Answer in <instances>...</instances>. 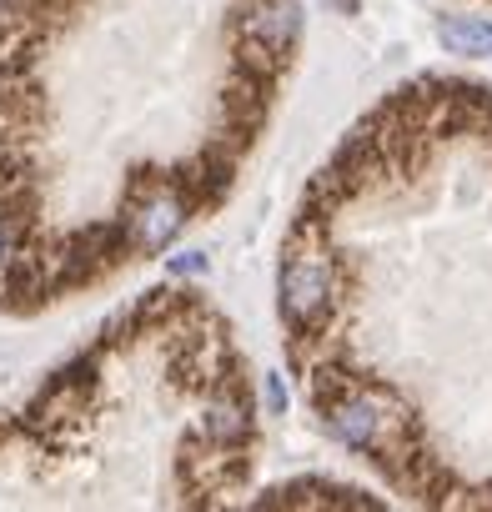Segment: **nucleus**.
Here are the masks:
<instances>
[{
	"mask_svg": "<svg viewBox=\"0 0 492 512\" xmlns=\"http://www.w3.org/2000/svg\"><path fill=\"white\" fill-rule=\"evenodd\" d=\"M437 41H442L452 56H492V21H472V16L442 21V26H437Z\"/></svg>",
	"mask_w": 492,
	"mask_h": 512,
	"instance_id": "nucleus-3",
	"label": "nucleus"
},
{
	"mask_svg": "<svg viewBox=\"0 0 492 512\" xmlns=\"http://www.w3.org/2000/svg\"><path fill=\"white\" fill-rule=\"evenodd\" d=\"M297 26H302V11H297V0H272V11L262 16V31H267V41L282 51L292 36H297Z\"/></svg>",
	"mask_w": 492,
	"mask_h": 512,
	"instance_id": "nucleus-6",
	"label": "nucleus"
},
{
	"mask_svg": "<svg viewBox=\"0 0 492 512\" xmlns=\"http://www.w3.org/2000/svg\"><path fill=\"white\" fill-rule=\"evenodd\" d=\"M327 6H332L337 16H357V0H327Z\"/></svg>",
	"mask_w": 492,
	"mask_h": 512,
	"instance_id": "nucleus-10",
	"label": "nucleus"
},
{
	"mask_svg": "<svg viewBox=\"0 0 492 512\" xmlns=\"http://www.w3.org/2000/svg\"><path fill=\"white\" fill-rule=\"evenodd\" d=\"M181 231V201L176 196H156V201H146V211L136 216V236H141V246H166L171 236Z\"/></svg>",
	"mask_w": 492,
	"mask_h": 512,
	"instance_id": "nucleus-2",
	"label": "nucleus"
},
{
	"mask_svg": "<svg viewBox=\"0 0 492 512\" xmlns=\"http://www.w3.org/2000/svg\"><path fill=\"white\" fill-rule=\"evenodd\" d=\"M267 407H272V412H277V417H282V412H287V387H282V377H277V372H272V377H267Z\"/></svg>",
	"mask_w": 492,
	"mask_h": 512,
	"instance_id": "nucleus-8",
	"label": "nucleus"
},
{
	"mask_svg": "<svg viewBox=\"0 0 492 512\" xmlns=\"http://www.w3.org/2000/svg\"><path fill=\"white\" fill-rule=\"evenodd\" d=\"M332 427H337V437H342V442L367 447V442H377L382 417H377V407H372L367 397H357V402H342V407L332 412Z\"/></svg>",
	"mask_w": 492,
	"mask_h": 512,
	"instance_id": "nucleus-4",
	"label": "nucleus"
},
{
	"mask_svg": "<svg viewBox=\"0 0 492 512\" xmlns=\"http://www.w3.org/2000/svg\"><path fill=\"white\" fill-rule=\"evenodd\" d=\"M327 292H332V272H327L322 262H312V256H302V262H292V267L282 272V312H287L297 327H307V322L322 317Z\"/></svg>",
	"mask_w": 492,
	"mask_h": 512,
	"instance_id": "nucleus-1",
	"label": "nucleus"
},
{
	"mask_svg": "<svg viewBox=\"0 0 492 512\" xmlns=\"http://www.w3.org/2000/svg\"><path fill=\"white\" fill-rule=\"evenodd\" d=\"M176 277H191V272H206V251H181L176 262H171Z\"/></svg>",
	"mask_w": 492,
	"mask_h": 512,
	"instance_id": "nucleus-7",
	"label": "nucleus"
},
{
	"mask_svg": "<svg viewBox=\"0 0 492 512\" xmlns=\"http://www.w3.org/2000/svg\"><path fill=\"white\" fill-rule=\"evenodd\" d=\"M11 256H16V231L11 221H0V267H11Z\"/></svg>",
	"mask_w": 492,
	"mask_h": 512,
	"instance_id": "nucleus-9",
	"label": "nucleus"
},
{
	"mask_svg": "<svg viewBox=\"0 0 492 512\" xmlns=\"http://www.w3.org/2000/svg\"><path fill=\"white\" fill-rule=\"evenodd\" d=\"M206 437H216V442L246 437V412H241L236 402H211V407H206Z\"/></svg>",
	"mask_w": 492,
	"mask_h": 512,
	"instance_id": "nucleus-5",
	"label": "nucleus"
}]
</instances>
